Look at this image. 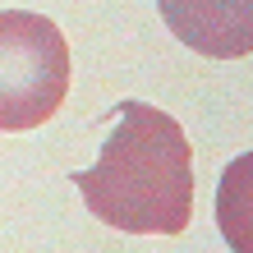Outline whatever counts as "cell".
Here are the masks:
<instances>
[{
	"label": "cell",
	"instance_id": "obj_4",
	"mask_svg": "<svg viewBox=\"0 0 253 253\" xmlns=\"http://www.w3.org/2000/svg\"><path fill=\"white\" fill-rule=\"evenodd\" d=\"M216 226L235 253H253V152H240L216 184Z\"/></svg>",
	"mask_w": 253,
	"mask_h": 253
},
{
	"label": "cell",
	"instance_id": "obj_3",
	"mask_svg": "<svg viewBox=\"0 0 253 253\" xmlns=\"http://www.w3.org/2000/svg\"><path fill=\"white\" fill-rule=\"evenodd\" d=\"M161 19L189 51L240 60L253 51V0H157Z\"/></svg>",
	"mask_w": 253,
	"mask_h": 253
},
{
	"label": "cell",
	"instance_id": "obj_2",
	"mask_svg": "<svg viewBox=\"0 0 253 253\" xmlns=\"http://www.w3.org/2000/svg\"><path fill=\"white\" fill-rule=\"evenodd\" d=\"M69 92V42L46 14L0 9V133L46 125Z\"/></svg>",
	"mask_w": 253,
	"mask_h": 253
},
{
	"label": "cell",
	"instance_id": "obj_1",
	"mask_svg": "<svg viewBox=\"0 0 253 253\" xmlns=\"http://www.w3.org/2000/svg\"><path fill=\"white\" fill-rule=\"evenodd\" d=\"M87 212L125 235H180L193 216V147L180 120L120 101L92 170L74 175Z\"/></svg>",
	"mask_w": 253,
	"mask_h": 253
}]
</instances>
